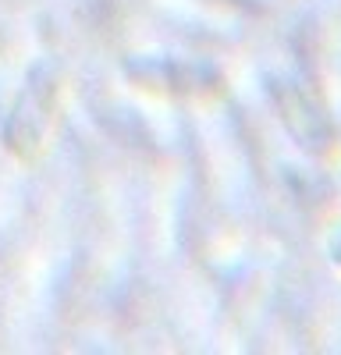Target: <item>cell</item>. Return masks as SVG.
Instances as JSON below:
<instances>
[{
  "mask_svg": "<svg viewBox=\"0 0 341 355\" xmlns=\"http://www.w3.org/2000/svg\"><path fill=\"white\" fill-rule=\"evenodd\" d=\"M53 114H57V68L43 61L28 71L21 93L8 114V128H4L8 150L21 160L40 157L46 132L53 125Z\"/></svg>",
  "mask_w": 341,
  "mask_h": 355,
  "instance_id": "6da1fadb",
  "label": "cell"
},
{
  "mask_svg": "<svg viewBox=\"0 0 341 355\" xmlns=\"http://www.w3.org/2000/svg\"><path fill=\"white\" fill-rule=\"evenodd\" d=\"M274 96H277V103H281V110H284V125H288L306 146H313V125H317V117L309 114V103L295 93L292 85H288V89L277 85Z\"/></svg>",
  "mask_w": 341,
  "mask_h": 355,
  "instance_id": "7a4b0ae2",
  "label": "cell"
}]
</instances>
